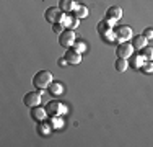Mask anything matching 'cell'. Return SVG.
I'll return each instance as SVG.
<instances>
[{
  "label": "cell",
  "mask_w": 153,
  "mask_h": 147,
  "mask_svg": "<svg viewBox=\"0 0 153 147\" xmlns=\"http://www.w3.org/2000/svg\"><path fill=\"white\" fill-rule=\"evenodd\" d=\"M51 83H52V74L49 70H39L33 77V85L38 90H46V88H49Z\"/></svg>",
  "instance_id": "6da1fadb"
},
{
  "label": "cell",
  "mask_w": 153,
  "mask_h": 147,
  "mask_svg": "<svg viewBox=\"0 0 153 147\" xmlns=\"http://www.w3.org/2000/svg\"><path fill=\"white\" fill-rule=\"evenodd\" d=\"M116 34V39L119 43H126V41H130L134 38V33H132V28L127 26V25H119V26H114L112 28Z\"/></svg>",
  "instance_id": "7a4b0ae2"
},
{
  "label": "cell",
  "mask_w": 153,
  "mask_h": 147,
  "mask_svg": "<svg viewBox=\"0 0 153 147\" xmlns=\"http://www.w3.org/2000/svg\"><path fill=\"white\" fill-rule=\"evenodd\" d=\"M46 20L49 23H64V18H65V12H62L59 7H49L44 13Z\"/></svg>",
  "instance_id": "3957f363"
},
{
  "label": "cell",
  "mask_w": 153,
  "mask_h": 147,
  "mask_svg": "<svg viewBox=\"0 0 153 147\" xmlns=\"http://www.w3.org/2000/svg\"><path fill=\"white\" fill-rule=\"evenodd\" d=\"M76 41V34H75V29H64V31L59 34V44L64 47H72Z\"/></svg>",
  "instance_id": "277c9868"
},
{
  "label": "cell",
  "mask_w": 153,
  "mask_h": 147,
  "mask_svg": "<svg viewBox=\"0 0 153 147\" xmlns=\"http://www.w3.org/2000/svg\"><path fill=\"white\" fill-rule=\"evenodd\" d=\"M46 111H47V115H49L51 118H57V116H62L65 113V106L62 105L60 101H49L47 103V106H46Z\"/></svg>",
  "instance_id": "5b68a950"
},
{
  "label": "cell",
  "mask_w": 153,
  "mask_h": 147,
  "mask_svg": "<svg viewBox=\"0 0 153 147\" xmlns=\"http://www.w3.org/2000/svg\"><path fill=\"white\" fill-rule=\"evenodd\" d=\"M134 51L135 49H134L132 43L126 41V43H119L117 49H116V54H117V57H121V59H129L134 54Z\"/></svg>",
  "instance_id": "8992f818"
},
{
  "label": "cell",
  "mask_w": 153,
  "mask_h": 147,
  "mask_svg": "<svg viewBox=\"0 0 153 147\" xmlns=\"http://www.w3.org/2000/svg\"><path fill=\"white\" fill-rule=\"evenodd\" d=\"M23 103L26 106H39L41 105V92H30V93H26L23 97Z\"/></svg>",
  "instance_id": "52a82bcc"
},
{
  "label": "cell",
  "mask_w": 153,
  "mask_h": 147,
  "mask_svg": "<svg viewBox=\"0 0 153 147\" xmlns=\"http://www.w3.org/2000/svg\"><path fill=\"white\" fill-rule=\"evenodd\" d=\"M64 57L67 59V62H68L70 65H78L80 62H82V54H80L78 51H75L74 47H68Z\"/></svg>",
  "instance_id": "ba28073f"
},
{
  "label": "cell",
  "mask_w": 153,
  "mask_h": 147,
  "mask_svg": "<svg viewBox=\"0 0 153 147\" xmlns=\"http://www.w3.org/2000/svg\"><path fill=\"white\" fill-rule=\"evenodd\" d=\"M114 26H116L114 21L108 20V18H106V20H101L100 23H98V33H100V34L104 38V36H106L108 33H111V31H112V28H114Z\"/></svg>",
  "instance_id": "9c48e42d"
},
{
  "label": "cell",
  "mask_w": 153,
  "mask_h": 147,
  "mask_svg": "<svg viewBox=\"0 0 153 147\" xmlns=\"http://www.w3.org/2000/svg\"><path fill=\"white\" fill-rule=\"evenodd\" d=\"M64 26L68 28V29H76L80 26V18L75 16V13H65V18H64Z\"/></svg>",
  "instance_id": "30bf717a"
},
{
  "label": "cell",
  "mask_w": 153,
  "mask_h": 147,
  "mask_svg": "<svg viewBox=\"0 0 153 147\" xmlns=\"http://www.w3.org/2000/svg\"><path fill=\"white\" fill-rule=\"evenodd\" d=\"M106 18L108 20H111V21H119L122 18V8L121 7H109L108 8V12H106Z\"/></svg>",
  "instance_id": "8fae6325"
},
{
  "label": "cell",
  "mask_w": 153,
  "mask_h": 147,
  "mask_svg": "<svg viewBox=\"0 0 153 147\" xmlns=\"http://www.w3.org/2000/svg\"><path fill=\"white\" fill-rule=\"evenodd\" d=\"M76 7H78V3H76L75 0H59V8L62 10V12H65V13L75 12Z\"/></svg>",
  "instance_id": "7c38bea8"
},
{
  "label": "cell",
  "mask_w": 153,
  "mask_h": 147,
  "mask_svg": "<svg viewBox=\"0 0 153 147\" xmlns=\"http://www.w3.org/2000/svg\"><path fill=\"white\" fill-rule=\"evenodd\" d=\"M31 118L34 121H44L46 118H47V111H46V108H42V106H33L31 108Z\"/></svg>",
  "instance_id": "4fadbf2b"
},
{
  "label": "cell",
  "mask_w": 153,
  "mask_h": 147,
  "mask_svg": "<svg viewBox=\"0 0 153 147\" xmlns=\"http://www.w3.org/2000/svg\"><path fill=\"white\" fill-rule=\"evenodd\" d=\"M52 129H54L52 123H49L47 119L39 121V123H38V131H39V134H41V136H49L51 132H52Z\"/></svg>",
  "instance_id": "5bb4252c"
},
{
  "label": "cell",
  "mask_w": 153,
  "mask_h": 147,
  "mask_svg": "<svg viewBox=\"0 0 153 147\" xmlns=\"http://www.w3.org/2000/svg\"><path fill=\"white\" fill-rule=\"evenodd\" d=\"M127 61H129V65H130V67H134V69H137V70H138V69H142L145 59L142 57V54H132V56L127 59Z\"/></svg>",
  "instance_id": "9a60e30c"
},
{
  "label": "cell",
  "mask_w": 153,
  "mask_h": 147,
  "mask_svg": "<svg viewBox=\"0 0 153 147\" xmlns=\"http://www.w3.org/2000/svg\"><path fill=\"white\" fill-rule=\"evenodd\" d=\"M147 43H148V39L145 38L143 34H138L135 36V38H132V46H134V49H143L145 46H147Z\"/></svg>",
  "instance_id": "2e32d148"
},
{
  "label": "cell",
  "mask_w": 153,
  "mask_h": 147,
  "mask_svg": "<svg viewBox=\"0 0 153 147\" xmlns=\"http://www.w3.org/2000/svg\"><path fill=\"white\" fill-rule=\"evenodd\" d=\"M49 93L54 95V97H59V95L64 93V85L59 83V82H52L49 85Z\"/></svg>",
  "instance_id": "e0dca14e"
},
{
  "label": "cell",
  "mask_w": 153,
  "mask_h": 147,
  "mask_svg": "<svg viewBox=\"0 0 153 147\" xmlns=\"http://www.w3.org/2000/svg\"><path fill=\"white\" fill-rule=\"evenodd\" d=\"M114 67H116V70H117V72H126L127 67H129V61H127V59L117 57V61L114 62Z\"/></svg>",
  "instance_id": "ac0fdd59"
},
{
  "label": "cell",
  "mask_w": 153,
  "mask_h": 147,
  "mask_svg": "<svg viewBox=\"0 0 153 147\" xmlns=\"http://www.w3.org/2000/svg\"><path fill=\"white\" fill-rule=\"evenodd\" d=\"M90 12H88V7H85V5H78L76 7V10H75V16L76 18H85V16H88Z\"/></svg>",
  "instance_id": "d6986e66"
},
{
  "label": "cell",
  "mask_w": 153,
  "mask_h": 147,
  "mask_svg": "<svg viewBox=\"0 0 153 147\" xmlns=\"http://www.w3.org/2000/svg\"><path fill=\"white\" fill-rule=\"evenodd\" d=\"M140 54L145 61H153V47L150 46H145L143 49H140Z\"/></svg>",
  "instance_id": "ffe728a7"
},
{
  "label": "cell",
  "mask_w": 153,
  "mask_h": 147,
  "mask_svg": "<svg viewBox=\"0 0 153 147\" xmlns=\"http://www.w3.org/2000/svg\"><path fill=\"white\" fill-rule=\"evenodd\" d=\"M72 47H74L75 51H78L80 54H83V52H85V51H86V44L83 43L82 39H76V41H75V44H74V46H72Z\"/></svg>",
  "instance_id": "44dd1931"
},
{
  "label": "cell",
  "mask_w": 153,
  "mask_h": 147,
  "mask_svg": "<svg viewBox=\"0 0 153 147\" xmlns=\"http://www.w3.org/2000/svg\"><path fill=\"white\" fill-rule=\"evenodd\" d=\"M142 70H143L145 74L153 72V61H145L143 65H142Z\"/></svg>",
  "instance_id": "7402d4cb"
},
{
  "label": "cell",
  "mask_w": 153,
  "mask_h": 147,
  "mask_svg": "<svg viewBox=\"0 0 153 147\" xmlns=\"http://www.w3.org/2000/svg\"><path fill=\"white\" fill-rule=\"evenodd\" d=\"M64 28H65L64 23H54V26H52V29L57 33V34H60V33L64 31Z\"/></svg>",
  "instance_id": "603a6c76"
},
{
  "label": "cell",
  "mask_w": 153,
  "mask_h": 147,
  "mask_svg": "<svg viewBox=\"0 0 153 147\" xmlns=\"http://www.w3.org/2000/svg\"><path fill=\"white\" fill-rule=\"evenodd\" d=\"M143 36L150 41V39H153V28H145V31H143Z\"/></svg>",
  "instance_id": "cb8c5ba5"
},
{
  "label": "cell",
  "mask_w": 153,
  "mask_h": 147,
  "mask_svg": "<svg viewBox=\"0 0 153 147\" xmlns=\"http://www.w3.org/2000/svg\"><path fill=\"white\" fill-rule=\"evenodd\" d=\"M67 64H68V62H67V59H65V57L59 59V65H60V67H62V65H67Z\"/></svg>",
  "instance_id": "d4e9b609"
}]
</instances>
